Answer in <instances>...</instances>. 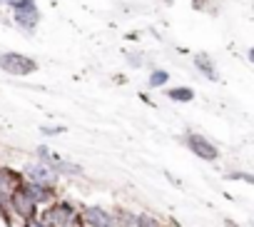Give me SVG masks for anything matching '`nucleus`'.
I'll use <instances>...</instances> for the list:
<instances>
[{
    "label": "nucleus",
    "mask_w": 254,
    "mask_h": 227,
    "mask_svg": "<svg viewBox=\"0 0 254 227\" xmlns=\"http://www.w3.org/2000/svg\"><path fill=\"white\" fill-rule=\"evenodd\" d=\"M0 68L10 75H30V73H35L38 63L20 53H5V55H0Z\"/></svg>",
    "instance_id": "obj_1"
},
{
    "label": "nucleus",
    "mask_w": 254,
    "mask_h": 227,
    "mask_svg": "<svg viewBox=\"0 0 254 227\" xmlns=\"http://www.w3.org/2000/svg\"><path fill=\"white\" fill-rule=\"evenodd\" d=\"M13 207H15L18 215H23V217H28V220L35 215V200H33V195L28 192V187L13 190Z\"/></svg>",
    "instance_id": "obj_2"
},
{
    "label": "nucleus",
    "mask_w": 254,
    "mask_h": 227,
    "mask_svg": "<svg viewBox=\"0 0 254 227\" xmlns=\"http://www.w3.org/2000/svg\"><path fill=\"white\" fill-rule=\"evenodd\" d=\"M28 177L33 180V185H40V187H53V185L58 182V175H55L48 165H43V162L30 165V167H28Z\"/></svg>",
    "instance_id": "obj_3"
},
{
    "label": "nucleus",
    "mask_w": 254,
    "mask_h": 227,
    "mask_svg": "<svg viewBox=\"0 0 254 227\" xmlns=\"http://www.w3.org/2000/svg\"><path fill=\"white\" fill-rule=\"evenodd\" d=\"M187 145H190V150H192L194 155H199L202 160H214V157H217V148H214L209 140H204L202 135H192V138L187 140Z\"/></svg>",
    "instance_id": "obj_4"
},
{
    "label": "nucleus",
    "mask_w": 254,
    "mask_h": 227,
    "mask_svg": "<svg viewBox=\"0 0 254 227\" xmlns=\"http://www.w3.org/2000/svg\"><path fill=\"white\" fill-rule=\"evenodd\" d=\"M38 20H40V13H38L35 3H33V5H25V8H18V10H15V23H18L23 30H35Z\"/></svg>",
    "instance_id": "obj_5"
},
{
    "label": "nucleus",
    "mask_w": 254,
    "mask_h": 227,
    "mask_svg": "<svg viewBox=\"0 0 254 227\" xmlns=\"http://www.w3.org/2000/svg\"><path fill=\"white\" fill-rule=\"evenodd\" d=\"M82 217H85V222L90 227H112V217L105 210H100V207H87Z\"/></svg>",
    "instance_id": "obj_6"
},
{
    "label": "nucleus",
    "mask_w": 254,
    "mask_h": 227,
    "mask_svg": "<svg viewBox=\"0 0 254 227\" xmlns=\"http://www.w3.org/2000/svg\"><path fill=\"white\" fill-rule=\"evenodd\" d=\"M194 65L209 77V80H217L219 75H217V68H214V63H212V58L209 55H204V53H197L194 55Z\"/></svg>",
    "instance_id": "obj_7"
},
{
    "label": "nucleus",
    "mask_w": 254,
    "mask_h": 227,
    "mask_svg": "<svg viewBox=\"0 0 254 227\" xmlns=\"http://www.w3.org/2000/svg\"><path fill=\"white\" fill-rule=\"evenodd\" d=\"M170 97L177 100V102H190L194 97V92L190 87H175V90H170Z\"/></svg>",
    "instance_id": "obj_8"
},
{
    "label": "nucleus",
    "mask_w": 254,
    "mask_h": 227,
    "mask_svg": "<svg viewBox=\"0 0 254 227\" xmlns=\"http://www.w3.org/2000/svg\"><path fill=\"white\" fill-rule=\"evenodd\" d=\"M13 182H18V175H13L10 170H0V190L13 187Z\"/></svg>",
    "instance_id": "obj_9"
},
{
    "label": "nucleus",
    "mask_w": 254,
    "mask_h": 227,
    "mask_svg": "<svg viewBox=\"0 0 254 227\" xmlns=\"http://www.w3.org/2000/svg\"><path fill=\"white\" fill-rule=\"evenodd\" d=\"M167 80H170V75H167L165 70H157V73L150 75V85H152V87H155V85H165Z\"/></svg>",
    "instance_id": "obj_10"
},
{
    "label": "nucleus",
    "mask_w": 254,
    "mask_h": 227,
    "mask_svg": "<svg viewBox=\"0 0 254 227\" xmlns=\"http://www.w3.org/2000/svg\"><path fill=\"white\" fill-rule=\"evenodd\" d=\"M137 225H140V227H160L157 220L150 217V215H140V217H137Z\"/></svg>",
    "instance_id": "obj_11"
},
{
    "label": "nucleus",
    "mask_w": 254,
    "mask_h": 227,
    "mask_svg": "<svg viewBox=\"0 0 254 227\" xmlns=\"http://www.w3.org/2000/svg\"><path fill=\"white\" fill-rule=\"evenodd\" d=\"M5 3L13 8V10H18V8H25V5H33L35 0H5Z\"/></svg>",
    "instance_id": "obj_12"
},
{
    "label": "nucleus",
    "mask_w": 254,
    "mask_h": 227,
    "mask_svg": "<svg viewBox=\"0 0 254 227\" xmlns=\"http://www.w3.org/2000/svg\"><path fill=\"white\" fill-rule=\"evenodd\" d=\"M28 227H45V225H43V222H35V220L30 217V222H28Z\"/></svg>",
    "instance_id": "obj_13"
},
{
    "label": "nucleus",
    "mask_w": 254,
    "mask_h": 227,
    "mask_svg": "<svg viewBox=\"0 0 254 227\" xmlns=\"http://www.w3.org/2000/svg\"><path fill=\"white\" fill-rule=\"evenodd\" d=\"M192 3H194L197 8H204V3H209V0H192Z\"/></svg>",
    "instance_id": "obj_14"
},
{
    "label": "nucleus",
    "mask_w": 254,
    "mask_h": 227,
    "mask_svg": "<svg viewBox=\"0 0 254 227\" xmlns=\"http://www.w3.org/2000/svg\"><path fill=\"white\" fill-rule=\"evenodd\" d=\"M165 3H167V5H170V3H172V0H165Z\"/></svg>",
    "instance_id": "obj_15"
}]
</instances>
